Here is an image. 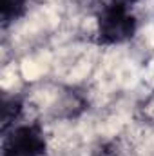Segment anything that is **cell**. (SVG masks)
Returning <instances> with one entry per match:
<instances>
[{"label":"cell","instance_id":"3","mask_svg":"<svg viewBox=\"0 0 154 156\" xmlns=\"http://www.w3.org/2000/svg\"><path fill=\"white\" fill-rule=\"evenodd\" d=\"M27 7V0H0V18L2 26L7 27L11 22L18 20Z\"/></svg>","mask_w":154,"mask_h":156},{"label":"cell","instance_id":"1","mask_svg":"<svg viewBox=\"0 0 154 156\" xmlns=\"http://www.w3.org/2000/svg\"><path fill=\"white\" fill-rule=\"evenodd\" d=\"M136 33V18L131 13V7L111 0L102 7L98 15V40L100 44L113 45L132 38Z\"/></svg>","mask_w":154,"mask_h":156},{"label":"cell","instance_id":"2","mask_svg":"<svg viewBox=\"0 0 154 156\" xmlns=\"http://www.w3.org/2000/svg\"><path fill=\"white\" fill-rule=\"evenodd\" d=\"M2 154L4 156H44L45 154V136L38 123L18 125L4 133Z\"/></svg>","mask_w":154,"mask_h":156},{"label":"cell","instance_id":"5","mask_svg":"<svg viewBox=\"0 0 154 156\" xmlns=\"http://www.w3.org/2000/svg\"><path fill=\"white\" fill-rule=\"evenodd\" d=\"M94 156H118V153L114 151L113 145H107V144H105V145H102V147L96 149Z\"/></svg>","mask_w":154,"mask_h":156},{"label":"cell","instance_id":"4","mask_svg":"<svg viewBox=\"0 0 154 156\" xmlns=\"http://www.w3.org/2000/svg\"><path fill=\"white\" fill-rule=\"evenodd\" d=\"M22 113V102L15 96H4L2 98V133H5L15 120H18Z\"/></svg>","mask_w":154,"mask_h":156},{"label":"cell","instance_id":"6","mask_svg":"<svg viewBox=\"0 0 154 156\" xmlns=\"http://www.w3.org/2000/svg\"><path fill=\"white\" fill-rule=\"evenodd\" d=\"M114 2H121V4H125V5H129V7H131V5H132V4H136L138 0H114Z\"/></svg>","mask_w":154,"mask_h":156}]
</instances>
